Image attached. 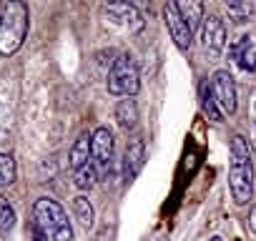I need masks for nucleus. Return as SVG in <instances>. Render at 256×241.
<instances>
[{
    "mask_svg": "<svg viewBox=\"0 0 256 241\" xmlns=\"http://www.w3.org/2000/svg\"><path fill=\"white\" fill-rule=\"evenodd\" d=\"M228 188L236 206H248L254 198V158L244 136H234L228 146Z\"/></svg>",
    "mask_w": 256,
    "mask_h": 241,
    "instance_id": "f257e3e1",
    "label": "nucleus"
},
{
    "mask_svg": "<svg viewBox=\"0 0 256 241\" xmlns=\"http://www.w3.org/2000/svg\"><path fill=\"white\" fill-rule=\"evenodd\" d=\"M30 28V13L26 3H13L3 6V13H0V56H13L20 50L26 36Z\"/></svg>",
    "mask_w": 256,
    "mask_h": 241,
    "instance_id": "f03ea898",
    "label": "nucleus"
},
{
    "mask_svg": "<svg viewBox=\"0 0 256 241\" xmlns=\"http://www.w3.org/2000/svg\"><path fill=\"white\" fill-rule=\"evenodd\" d=\"M33 226H38L50 241H76L66 208L50 196H40L33 204Z\"/></svg>",
    "mask_w": 256,
    "mask_h": 241,
    "instance_id": "7ed1b4c3",
    "label": "nucleus"
},
{
    "mask_svg": "<svg viewBox=\"0 0 256 241\" xmlns=\"http://www.w3.org/2000/svg\"><path fill=\"white\" fill-rule=\"evenodd\" d=\"M106 86H108V93L120 96V98H134V96L141 90L138 66H136V60L128 56V53L116 56V60L110 63Z\"/></svg>",
    "mask_w": 256,
    "mask_h": 241,
    "instance_id": "20e7f679",
    "label": "nucleus"
},
{
    "mask_svg": "<svg viewBox=\"0 0 256 241\" xmlns=\"http://www.w3.org/2000/svg\"><path fill=\"white\" fill-rule=\"evenodd\" d=\"M90 158H93L98 176L108 178V174L113 171V164H116V141H113V131L108 126H98L90 134Z\"/></svg>",
    "mask_w": 256,
    "mask_h": 241,
    "instance_id": "39448f33",
    "label": "nucleus"
},
{
    "mask_svg": "<svg viewBox=\"0 0 256 241\" xmlns=\"http://www.w3.org/2000/svg\"><path fill=\"white\" fill-rule=\"evenodd\" d=\"M103 13L113 26H118L123 33H131V36L141 33L146 26L141 10L134 3H108V6H103Z\"/></svg>",
    "mask_w": 256,
    "mask_h": 241,
    "instance_id": "423d86ee",
    "label": "nucleus"
},
{
    "mask_svg": "<svg viewBox=\"0 0 256 241\" xmlns=\"http://www.w3.org/2000/svg\"><path fill=\"white\" fill-rule=\"evenodd\" d=\"M211 90H214V98L221 108L224 116H234L236 108H238V90H236V80L228 70H216L211 76Z\"/></svg>",
    "mask_w": 256,
    "mask_h": 241,
    "instance_id": "0eeeda50",
    "label": "nucleus"
},
{
    "mask_svg": "<svg viewBox=\"0 0 256 241\" xmlns=\"http://www.w3.org/2000/svg\"><path fill=\"white\" fill-rule=\"evenodd\" d=\"M201 48L204 53L216 60L224 48H226V26L218 16H204V23H201Z\"/></svg>",
    "mask_w": 256,
    "mask_h": 241,
    "instance_id": "6e6552de",
    "label": "nucleus"
},
{
    "mask_svg": "<svg viewBox=\"0 0 256 241\" xmlns=\"http://www.w3.org/2000/svg\"><path fill=\"white\" fill-rule=\"evenodd\" d=\"M144 164H146V141H144V138H131V141L126 144L123 161H120L123 181H126V184L136 181V176L141 174Z\"/></svg>",
    "mask_w": 256,
    "mask_h": 241,
    "instance_id": "1a4fd4ad",
    "label": "nucleus"
},
{
    "mask_svg": "<svg viewBox=\"0 0 256 241\" xmlns=\"http://www.w3.org/2000/svg\"><path fill=\"white\" fill-rule=\"evenodd\" d=\"M164 23H166V28H168V33H171L176 48L184 50V53L191 50V46H194V33H191V28L184 23V18L178 16L176 3H166V6H164Z\"/></svg>",
    "mask_w": 256,
    "mask_h": 241,
    "instance_id": "9d476101",
    "label": "nucleus"
},
{
    "mask_svg": "<svg viewBox=\"0 0 256 241\" xmlns=\"http://www.w3.org/2000/svg\"><path fill=\"white\" fill-rule=\"evenodd\" d=\"M231 60L244 70V73H254L256 70V40L251 36H238L231 48H228Z\"/></svg>",
    "mask_w": 256,
    "mask_h": 241,
    "instance_id": "9b49d317",
    "label": "nucleus"
},
{
    "mask_svg": "<svg viewBox=\"0 0 256 241\" xmlns=\"http://www.w3.org/2000/svg\"><path fill=\"white\" fill-rule=\"evenodd\" d=\"M116 120H118L120 131H126V134L138 126V106H136L134 98H123L116 106Z\"/></svg>",
    "mask_w": 256,
    "mask_h": 241,
    "instance_id": "f8f14e48",
    "label": "nucleus"
},
{
    "mask_svg": "<svg viewBox=\"0 0 256 241\" xmlns=\"http://www.w3.org/2000/svg\"><path fill=\"white\" fill-rule=\"evenodd\" d=\"M176 10L184 18V23L191 28V33L201 28V23H204V3H198V0H181V3H176Z\"/></svg>",
    "mask_w": 256,
    "mask_h": 241,
    "instance_id": "ddd939ff",
    "label": "nucleus"
},
{
    "mask_svg": "<svg viewBox=\"0 0 256 241\" xmlns=\"http://www.w3.org/2000/svg\"><path fill=\"white\" fill-rule=\"evenodd\" d=\"M70 208H73V216H76L78 226H83L86 231H90L93 224H96V211H93L90 198L80 194V196H76V198L70 201Z\"/></svg>",
    "mask_w": 256,
    "mask_h": 241,
    "instance_id": "4468645a",
    "label": "nucleus"
},
{
    "mask_svg": "<svg viewBox=\"0 0 256 241\" xmlns=\"http://www.w3.org/2000/svg\"><path fill=\"white\" fill-rule=\"evenodd\" d=\"M224 10L234 23L241 26V23H248L256 16V3L254 0H231V3H224Z\"/></svg>",
    "mask_w": 256,
    "mask_h": 241,
    "instance_id": "2eb2a0df",
    "label": "nucleus"
},
{
    "mask_svg": "<svg viewBox=\"0 0 256 241\" xmlns=\"http://www.w3.org/2000/svg\"><path fill=\"white\" fill-rule=\"evenodd\" d=\"M93 158H90V136L88 134H83L76 144H73V148H70V154H68V164H70V168L76 171V168H80V166H86V164H90Z\"/></svg>",
    "mask_w": 256,
    "mask_h": 241,
    "instance_id": "dca6fc26",
    "label": "nucleus"
},
{
    "mask_svg": "<svg viewBox=\"0 0 256 241\" xmlns=\"http://www.w3.org/2000/svg\"><path fill=\"white\" fill-rule=\"evenodd\" d=\"M201 110H204V116L211 120V124H221V120H224V113H221V108H218L208 83L201 86Z\"/></svg>",
    "mask_w": 256,
    "mask_h": 241,
    "instance_id": "f3484780",
    "label": "nucleus"
},
{
    "mask_svg": "<svg viewBox=\"0 0 256 241\" xmlns=\"http://www.w3.org/2000/svg\"><path fill=\"white\" fill-rule=\"evenodd\" d=\"M73 181H76V186H78L80 191H90V188L98 184V171H96L93 161L86 164V166H80V168H76V171H73Z\"/></svg>",
    "mask_w": 256,
    "mask_h": 241,
    "instance_id": "a211bd4d",
    "label": "nucleus"
},
{
    "mask_svg": "<svg viewBox=\"0 0 256 241\" xmlns=\"http://www.w3.org/2000/svg\"><path fill=\"white\" fill-rule=\"evenodd\" d=\"M16 176H18L16 158L10 154H0V188L13 186L16 184Z\"/></svg>",
    "mask_w": 256,
    "mask_h": 241,
    "instance_id": "6ab92c4d",
    "label": "nucleus"
},
{
    "mask_svg": "<svg viewBox=\"0 0 256 241\" xmlns=\"http://www.w3.org/2000/svg\"><path fill=\"white\" fill-rule=\"evenodd\" d=\"M16 226V208L8 204V198L0 196V231H10Z\"/></svg>",
    "mask_w": 256,
    "mask_h": 241,
    "instance_id": "aec40b11",
    "label": "nucleus"
},
{
    "mask_svg": "<svg viewBox=\"0 0 256 241\" xmlns=\"http://www.w3.org/2000/svg\"><path fill=\"white\" fill-rule=\"evenodd\" d=\"M248 120H251V138L256 144V90L251 93V106H248Z\"/></svg>",
    "mask_w": 256,
    "mask_h": 241,
    "instance_id": "412c9836",
    "label": "nucleus"
},
{
    "mask_svg": "<svg viewBox=\"0 0 256 241\" xmlns=\"http://www.w3.org/2000/svg\"><path fill=\"white\" fill-rule=\"evenodd\" d=\"M30 234H33V241H48V236H46L38 226H33V228H30Z\"/></svg>",
    "mask_w": 256,
    "mask_h": 241,
    "instance_id": "4be33fe9",
    "label": "nucleus"
},
{
    "mask_svg": "<svg viewBox=\"0 0 256 241\" xmlns=\"http://www.w3.org/2000/svg\"><path fill=\"white\" fill-rule=\"evenodd\" d=\"M248 226H251V231L256 234V206L251 208V214H248Z\"/></svg>",
    "mask_w": 256,
    "mask_h": 241,
    "instance_id": "5701e85b",
    "label": "nucleus"
},
{
    "mask_svg": "<svg viewBox=\"0 0 256 241\" xmlns=\"http://www.w3.org/2000/svg\"><path fill=\"white\" fill-rule=\"evenodd\" d=\"M211 241H221V238H211Z\"/></svg>",
    "mask_w": 256,
    "mask_h": 241,
    "instance_id": "b1692460",
    "label": "nucleus"
}]
</instances>
